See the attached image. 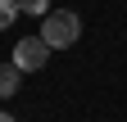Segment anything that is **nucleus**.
<instances>
[{"instance_id": "obj_4", "label": "nucleus", "mask_w": 127, "mask_h": 122, "mask_svg": "<svg viewBox=\"0 0 127 122\" xmlns=\"http://www.w3.org/2000/svg\"><path fill=\"white\" fill-rule=\"evenodd\" d=\"M14 18H18V0H0V32L14 27Z\"/></svg>"}, {"instance_id": "obj_1", "label": "nucleus", "mask_w": 127, "mask_h": 122, "mask_svg": "<svg viewBox=\"0 0 127 122\" xmlns=\"http://www.w3.org/2000/svg\"><path fill=\"white\" fill-rule=\"evenodd\" d=\"M45 45H50V50H68V45L82 36V18H77L73 9H50L41 18V32H36Z\"/></svg>"}, {"instance_id": "obj_3", "label": "nucleus", "mask_w": 127, "mask_h": 122, "mask_svg": "<svg viewBox=\"0 0 127 122\" xmlns=\"http://www.w3.org/2000/svg\"><path fill=\"white\" fill-rule=\"evenodd\" d=\"M18 81H23V68L18 63H0V100H9L14 90H18Z\"/></svg>"}, {"instance_id": "obj_5", "label": "nucleus", "mask_w": 127, "mask_h": 122, "mask_svg": "<svg viewBox=\"0 0 127 122\" xmlns=\"http://www.w3.org/2000/svg\"><path fill=\"white\" fill-rule=\"evenodd\" d=\"M18 14H41V18H45L50 9H45V0H18Z\"/></svg>"}, {"instance_id": "obj_2", "label": "nucleus", "mask_w": 127, "mask_h": 122, "mask_svg": "<svg viewBox=\"0 0 127 122\" xmlns=\"http://www.w3.org/2000/svg\"><path fill=\"white\" fill-rule=\"evenodd\" d=\"M45 59H50V45H45L41 36H23L18 45H14V63H18L23 72H36V68H45Z\"/></svg>"}, {"instance_id": "obj_6", "label": "nucleus", "mask_w": 127, "mask_h": 122, "mask_svg": "<svg viewBox=\"0 0 127 122\" xmlns=\"http://www.w3.org/2000/svg\"><path fill=\"white\" fill-rule=\"evenodd\" d=\"M0 122H14V118H9V113H0Z\"/></svg>"}]
</instances>
